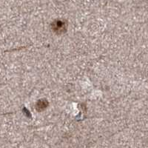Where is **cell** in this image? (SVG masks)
<instances>
[{
    "label": "cell",
    "instance_id": "6da1fadb",
    "mask_svg": "<svg viewBox=\"0 0 148 148\" xmlns=\"http://www.w3.org/2000/svg\"><path fill=\"white\" fill-rule=\"evenodd\" d=\"M52 26L54 31L59 33V34H62V33L66 31L65 23L62 22V21H56L54 23H53Z\"/></svg>",
    "mask_w": 148,
    "mask_h": 148
},
{
    "label": "cell",
    "instance_id": "7a4b0ae2",
    "mask_svg": "<svg viewBox=\"0 0 148 148\" xmlns=\"http://www.w3.org/2000/svg\"><path fill=\"white\" fill-rule=\"evenodd\" d=\"M47 104H47V101H45V100H39L37 102L36 105V108L39 111H42L47 108Z\"/></svg>",
    "mask_w": 148,
    "mask_h": 148
}]
</instances>
